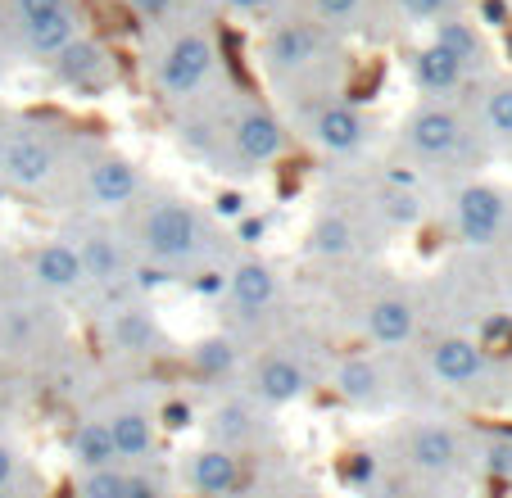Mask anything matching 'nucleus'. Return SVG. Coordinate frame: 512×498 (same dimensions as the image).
Returning a JSON list of instances; mask_svg holds the SVG:
<instances>
[{"mask_svg": "<svg viewBox=\"0 0 512 498\" xmlns=\"http://www.w3.org/2000/svg\"><path fill=\"white\" fill-rule=\"evenodd\" d=\"M118 227L136 263L159 281H195L200 272H218L232 263L227 259L232 240L218 231L213 213L168 186H145L141 200L118 218Z\"/></svg>", "mask_w": 512, "mask_h": 498, "instance_id": "1", "label": "nucleus"}, {"mask_svg": "<svg viewBox=\"0 0 512 498\" xmlns=\"http://www.w3.org/2000/svg\"><path fill=\"white\" fill-rule=\"evenodd\" d=\"M259 64L281 91H290V100L336 96V77L345 73V41L309 14H290L263 28Z\"/></svg>", "mask_w": 512, "mask_h": 498, "instance_id": "2", "label": "nucleus"}, {"mask_svg": "<svg viewBox=\"0 0 512 498\" xmlns=\"http://www.w3.org/2000/svg\"><path fill=\"white\" fill-rule=\"evenodd\" d=\"M145 77L164 105L195 109L223 96V50L204 23H173L145 50Z\"/></svg>", "mask_w": 512, "mask_h": 498, "instance_id": "3", "label": "nucleus"}, {"mask_svg": "<svg viewBox=\"0 0 512 498\" xmlns=\"http://www.w3.org/2000/svg\"><path fill=\"white\" fill-rule=\"evenodd\" d=\"M78 141L50 118H0V186L19 195L55 191Z\"/></svg>", "mask_w": 512, "mask_h": 498, "instance_id": "4", "label": "nucleus"}, {"mask_svg": "<svg viewBox=\"0 0 512 498\" xmlns=\"http://www.w3.org/2000/svg\"><path fill=\"white\" fill-rule=\"evenodd\" d=\"M145 177L127 154L96 141H78L55 191H68L78 218H123L145 191Z\"/></svg>", "mask_w": 512, "mask_h": 498, "instance_id": "5", "label": "nucleus"}, {"mask_svg": "<svg viewBox=\"0 0 512 498\" xmlns=\"http://www.w3.org/2000/svg\"><path fill=\"white\" fill-rule=\"evenodd\" d=\"M82 32H87V14L78 0H5V14H0L5 50H19L32 64H50Z\"/></svg>", "mask_w": 512, "mask_h": 498, "instance_id": "6", "label": "nucleus"}, {"mask_svg": "<svg viewBox=\"0 0 512 498\" xmlns=\"http://www.w3.org/2000/svg\"><path fill=\"white\" fill-rule=\"evenodd\" d=\"M467 150L472 127L449 100H422L399 123V154H408L417 168H454L458 159H467Z\"/></svg>", "mask_w": 512, "mask_h": 498, "instance_id": "7", "label": "nucleus"}, {"mask_svg": "<svg viewBox=\"0 0 512 498\" xmlns=\"http://www.w3.org/2000/svg\"><path fill=\"white\" fill-rule=\"evenodd\" d=\"M295 105H300L295 123H300L304 141H309L322 159H358V154L372 145V136H377L372 114H363V109H358L354 100H345L340 91L336 96L295 100Z\"/></svg>", "mask_w": 512, "mask_h": 498, "instance_id": "8", "label": "nucleus"}, {"mask_svg": "<svg viewBox=\"0 0 512 498\" xmlns=\"http://www.w3.org/2000/svg\"><path fill=\"white\" fill-rule=\"evenodd\" d=\"M223 299H227V313H232L227 331H236V336L245 340L250 331H259L263 322H272V317L281 313L286 286H281L277 268H272L268 259H259V254H236L223 272Z\"/></svg>", "mask_w": 512, "mask_h": 498, "instance_id": "9", "label": "nucleus"}, {"mask_svg": "<svg viewBox=\"0 0 512 498\" xmlns=\"http://www.w3.org/2000/svg\"><path fill=\"white\" fill-rule=\"evenodd\" d=\"M318 385L309 354L295 345H263L259 354L245 358L241 372V394L254 399L263 412H277L286 403H300L304 394Z\"/></svg>", "mask_w": 512, "mask_h": 498, "instance_id": "10", "label": "nucleus"}, {"mask_svg": "<svg viewBox=\"0 0 512 498\" xmlns=\"http://www.w3.org/2000/svg\"><path fill=\"white\" fill-rule=\"evenodd\" d=\"M395 458L404 462L413 476H458V471L472 462V449H467L463 431H454L449 422H408L404 431L395 435Z\"/></svg>", "mask_w": 512, "mask_h": 498, "instance_id": "11", "label": "nucleus"}, {"mask_svg": "<svg viewBox=\"0 0 512 498\" xmlns=\"http://www.w3.org/2000/svg\"><path fill=\"white\" fill-rule=\"evenodd\" d=\"M358 336L377 345V354L413 349L422 340V308L408 290H377L358 308Z\"/></svg>", "mask_w": 512, "mask_h": 498, "instance_id": "12", "label": "nucleus"}, {"mask_svg": "<svg viewBox=\"0 0 512 498\" xmlns=\"http://www.w3.org/2000/svg\"><path fill=\"white\" fill-rule=\"evenodd\" d=\"M100 340L114 358L123 363H155L168 349V331L159 326L155 308H145V299L132 304H114L100 313Z\"/></svg>", "mask_w": 512, "mask_h": 498, "instance_id": "13", "label": "nucleus"}, {"mask_svg": "<svg viewBox=\"0 0 512 498\" xmlns=\"http://www.w3.org/2000/svg\"><path fill=\"white\" fill-rule=\"evenodd\" d=\"M23 281H28V295H41L50 304L87 295V272H82V259L68 236L37 240L23 254Z\"/></svg>", "mask_w": 512, "mask_h": 498, "instance_id": "14", "label": "nucleus"}, {"mask_svg": "<svg viewBox=\"0 0 512 498\" xmlns=\"http://www.w3.org/2000/svg\"><path fill=\"white\" fill-rule=\"evenodd\" d=\"M422 363H426V376H431L440 390H454V394L485 390V381H490V372H494L490 349L472 336H435L431 345L422 349Z\"/></svg>", "mask_w": 512, "mask_h": 498, "instance_id": "15", "label": "nucleus"}, {"mask_svg": "<svg viewBox=\"0 0 512 498\" xmlns=\"http://www.w3.org/2000/svg\"><path fill=\"white\" fill-rule=\"evenodd\" d=\"M508 195L499 186H485V182H467L449 195V227L463 245L485 249L494 240H503L508 231Z\"/></svg>", "mask_w": 512, "mask_h": 498, "instance_id": "16", "label": "nucleus"}, {"mask_svg": "<svg viewBox=\"0 0 512 498\" xmlns=\"http://www.w3.org/2000/svg\"><path fill=\"white\" fill-rule=\"evenodd\" d=\"M59 336H64V322L50 299L23 290L19 299L0 304V354H37V349L55 345Z\"/></svg>", "mask_w": 512, "mask_h": 498, "instance_id": "17", "label": "nucleus"}, {"mask_svg": "<svg viewBox=\"0 0 512 498\" xmlns=\"http://www.w3.org/2000/svg\"><path fill=\"white\" fill-rule=\"evenodd\" d=\"M46 68H50V77H55L64 91H73V96H87V100L105 96V91L118 82L114 55H109V46L100 37H91V32H82L73 46H64Z\"/></svg>", "mask_w": 512, "mask_h": 498, "instance_id": "18", "label": "nucleus"}, {"mask_svg": "<svg viewBox=\"0 0 512 498\" xmlns=\"http://www.w3.org/2000/svg\"><path fill=\"white\" fill-rule=\"evenodd\" d=\"M331 390L349 403V408L363 412H386L390 399H395V385H390L386 358L377 349H363V354H345L331 372Z\"/></svg>", "mask_w": 512, "mask_h": 498, "instance_id": "19", "label": "nucleus"}, {"mask_svg": "<svg viewBox=\"0 0 512 498\" xmlns=\"http://www.w3.org/2000/svg\"><path fill=\"white\" fill-rule=\"evenodd\" d=\"M105 417V431L114 440V458L123 467H150L159 462V412L145 403H114Z\"/></svg>", "mask_w": 512, "mask_h": 498, "instance_id": "20", "label": "nucleus"}, {"mask_svg": "<svg viewBox=\"0 0 512 498\" xmlns=\"http://www.w3.org/2000/svg\"><path fill=\"white\" fill-rule=\"evenodd\" d=\"M263 431H268V412H263L254 399H245V394H227V399H218L209 408V417H204V435H209V444L213 449L236 453V458H245V453L263 440Z\"/></svg>", "mask_w": 512, "mask_h": 498, "instance_id": "21", "label": "nucleus"}, {"mask_svg": "<svg viewBox=\"0 0 512 498\" xmlns=\"http://www.w3.org/2000/svg\"><path fill=\"white\" fill-rule=\"evenodd\" d=\"M363 227L372 231L368 209L354 213V209H345V204H327V209L313 218L309 236H304V249H309L313 259H349V254H358L363 240H368Z\"/></svg>", "mask_w": 512, "mask_h": 498, "instance_id": "22", "label": "nucleus"}, {"mask_svg": "<svg viewBox=\"0 0 512 498\" xmlns=\"http://www.w3.org/2000/svg\"><path fill=\"white\" fill-rule=\"evenodd\" d=\"M182 485L200 498H236L245 489V462L227 449L204 444L182 462Z\"/></svg>", "mask_w": 512, "mask_h": 498, "instance_id": "23", "label": "nucleus"}, {"mask_svg": "<svg viewBox=\"0 0 512 498\" xmlns=\"http://www.w3.org/2000/svg\"><path fill=\"white\" fill-rule=\"evenodd\" d=\"M408 77H413V87H417L422 100H449V105H454V96L472 82L467 68L458 64L454 55H445L435 41H426L422 50L408 55Z\"/></svg>", "mask_w": 512, "mask_h": 498, "instance_id": "24", "label": "nucleus"}, {"mask_svg": "<svg viewBox=\"0 0 512 498\" xmlns=\"http://www.w3.org/2000/svg\"><path fill=\"white\" fill-rule=\"evenodd\" d=\"M186 358H191V372L200 376V381L223 385V381H241L250 349H245V340L236 336V331H213V336L195 340Z\"/></svg>", "mask_w": 512, "mask_h": 498, "instance_id": "25", "label": "nucleus"}, {"mask_svg": "<svg viewBox=\"0 0 512 498\" xmlns=\"http://www.w3.org/2000/svg\"><path fill=\"white\" fill-rule=\"evenodd\" d=\"M363 209H368L377 231H413L417 222H422V195L408 191L399 177H386V182L368 186Z\"/></svg>", "mask_w": 512, "mask_h": 498, "instance_id": "26", "label": "nucleus"}, {"mask_svg": "<svg viewBox=\"0 0 512 498\" xmlns=\"http://www.w3.org/2000/svg\"><path fill=\"white\" fill-rule=\"evenodd\" d=\"M304 14L313 23H322L327 32H336L340 41L345 37H363L372 32L386 14H381V0H304Z\"/></svg>", "mask_w": 512, "mask_h": 498, "instance_id": "27", "label": "nucleus"}, {"mask_svg": "<svg viewBox=\"0 0 512 498\" xmlns=\"http://www.w3.org/2000/svg\"><path fill=\"white\" fill-rule=\"evenodd\" d=\"M64 444H68V462H73V471L123 467V462L114 458V440H109L105 417H100V412H87V417H78Z\"/></svg>", "mask_w": 512, "mask_h": 498, "instance_id": "28", "label": "nucleus"}, {"mask_svg": "<svg viewBox=\"0 0 512 498\" xmlns=\"http://www.w3.org/2000/svg\"><path fill=\"white\" fill-rule=\"evenodd\" d=\"M431 41L445 50V55H454L458 64L467 68V77H476V68H481L485 55H490V50H485L481 28H476L472 19H463V14H454V19H440V23H435V28H431Z\"/></svg>", "mask_w": 512, "mask_h": 498, "instance_id": "29", "label": "nucleus"}, {"mask_svg": "<svg viewBox=\"0 0 512 498\" xmlns=\"http://www.w3.org/2000/svg\"><path fill=\"white\" fill-rule=\"evenodd\" d=\"M381 14L404 28H435L440 19L463 14V0H381Z\"/></svg>", "mask_w": 512, "mask_h": 498, "instance_id": "30", "label": "nucleus"}, {"mask_svg": "<svg viewBox=\"0 0 512 498\" xmlns=\"http://www.w3.org/2000/svg\"><path fill=\"white\" fill-rule=\"evenodd\" d=\"M209 10L218 14H232V19H245V23H277V19H290V14H304V0H209Z\"/></svg>", "mask_w": 512, "mask_h": 498, "instance_id": "31", "label": "nucleus"}, {"mask_svg": "<svg viewBox=\"0 0 512 498\" xmlns=\"http://www.w3.org/2000/svg\"><path fill=\"white\" fill-rule=\"evenodd\" d=\"M481 127L490 141H512V82H490L481 96Z\"/></svg>", "mask_w": 512, "mask_h": 498, "instance_id": "32", "label": "nucleus"}, {"mask_svg": "<svg viewBox=\"0 0 512 498\" xmlns=\"http://www.w3.org/2000/svg\"><path fill=\"white\" fill-rule=\"evenodd\" d=\"M73 498H127V467L78 471V480H73Z\"/></svg>", "mask_w": 512, "mask_h": 498, "instance_id": "33", "label": "nucleus"}, {"mask_svg": "<svg viewBox=\"0 0 512 498\" xmlns=\"http://www.w3.org/2000/svg\"><path fill=\"white\" fill-rule=\"evenodd\" d=\"M127 498H173V480L159 462L150 467H127Z\"/></svg>", "mask_w": 512, "mask_h": 498, "instance_id": "34", "label": "nucleus"}, {"mask_svg": "<svg viewBox=\"0 0 512 498\" xmlns=\"http://www.w3.org/2000/svg\"><path fill=\"white\" fill-rule=\"evenodd\" d=\"M127 14H136L141 23H159V28H173L177 19L186 14L191 0H118Z\"/></svg>", "mask_w": 512, "mask_h": 498, "instance_id": "35", "label": "nucleus"}, {"mask_svg": "<svg viewBox=\"0 0 512 498\" xmlns=\"http://www.w3.org/2000/svg\"><path fill=\"white\" fill-rule=\"evenodd\" d=\"M0 489H10V494H32V467L14 444L0 440Z\"/></svg>", "mask_w": 512, "mask_h": 498, "instance_id": "36", "label": "nucleus"}, {"mask_svg": "<svg viewBox=\"0 0 512 498\" xmlns=\"http://www.w3.org/2000/svg\"><path fill=\"white\" fill-rule=\"evenodd\" d=\"M481 467L490 476H512V440H490L481 453Z\"/></svg>", "mask_w": 512, "mask_h": 498, "instance_id": "37", "label": "nucleus"}, {"mask_svg": "<svg viewBox=\"0 0 512 498\" xmlns=\"http://www.w3.org/2000/svg\"><path fill=\"white\" fill-rule=\"evenodd\" d=\"M218 213H227V218H241V213H245V200H241L236 191L218 195Z\"/></svg>", "mask_w": 512, "mask_h": 498, "instance_id": "38", "label": "nucleus"}, {"mask_svg": "<svg viewBox=\"0 0 512 498\" xmlns=\"http://www.w3.org/2000/svg\"><path fill=\"white\" fill-rule=\"evenodd\" d=\"M263 231H268V218H250L241 227V240H245V245H254V240H263Z\"/></svg>", "mask_w": 512, "mask_h": 498, "instance_id": "39", "label": "nucleus"}, {"mask_svg": "<svg viewBox=\"0 0 512 498\" xmlns=\"http://www.w3.org/2000/svg\"><path fill=\"white\" fill-rule=\"evenodd\" d=\"M508 290H512V277H508Z\"/></svg>", "mask_w": 512, "mask_h": 498, "instance_id": "40", "label": "nucleus"}]
</instances>
